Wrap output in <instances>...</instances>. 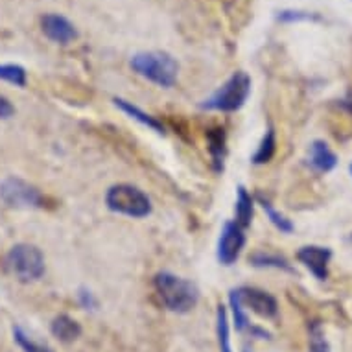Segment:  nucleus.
<instances>
[{
  "mask_svg": "<svg viewBox=\"0 0 352 352\" xmlns=\"http://www.w3.org/2000/svg\"><path fill=\"white\" fill-rule=\"evenodd\" d=\"M153 286H155L162 306L170 312H190L192 308H196L197 300H199V289L196 288V284L170 272L157 273L153 278Z\"/></svg>",
  "mask_w": 352,
  "mask_h": 352,
  "instance_id": "nucleus-1",
  "label": "nucleus"
},
{
  "mask_svg": "<svg viewBox=\"0 0 352 352\" xmlns=\"http://www.w3.org/2000/svg\"><path fill=\"white\" fill-rule=\"evenodd\" d=\"M131 69L144 80L151 81L159 87L170 89L175 85L179 76V63L172 54L162 50H150V52H137L131 56Z\"/></svg>",
  "mask_w": 352,
  "mask_h": 352,
  "instance_id": "nucleus-2",
  "label": "nucleus"
},
{
  "mask_svg": "<svg viewBox=\"0 0 352 352\" xmlns=\"http://www.w3.org/2000/svg\"><path fill=\"white\" fill-rule=\"evenodd\" d=\"M249 94H251V78L248 72L238 70L199 107L207 111H219V113H234L245 105Z\"/></svg>",
  "mask_w": 352,
  "mask_h": 352,
  "instance_id": "nucleus-3",
  "label": "nucleus"
},
{
  "mask_svg": "<svg viewBox=\"0 0 352 352\" xmlns=\"http://www.w3.org/2000/svg\"><path fill=\"white\" fill-rule=\"evenodd\" d=\"M105 205L109 210L127 218H146L151 214V199L133 185L120 183L111 186L105 194Z\"/></svg>",
  "mask_w": 352,
  "mask_h": 352,
  "instance_id": "nucleus-4",
  "label": "nucleus"
},
{
  "mask_svg": "<svg viewBox=\"0 0 352 352\" xmlns=\"http://www.w3.org/2000/svg\"><path fill=\"white\" fill-rule=\"evenodd\" d=\"M6 267L19 283H35L45 275L47 270L41 249L30 243H17L10 249L6 256Z\"/></svg>",
  "mask_w": 352,
  "mask_h": 352,
  "instance_id": "nucleus-5",
  "label": "nucleus"
},
{
  "mask_svg": "<svg viewBox=\"0 0 352 352\" xmlns=\"http://www.w3.org/2000/svg\"><path fill=\"white\" fill-rule=\"evenodd\" d=\"M0 199L13 208H43L47 203L37 186L19 177H8L0 183Z\"/></svg>",
  "mask_w": 352,
  "mask_h": 352,
  "instance_id": "nucleus-6",
  "label": "nucleus"
},
{
  "mask_svg": "<svg viewBox=\"0 0 352 352\" xmlns=\"http://www.w3.org/2000/svg\"><path fill=\"white\" fill-rule=\"evenodd\" d=\"M243 245H245V232L236 221H227L223 226V231L219 234L218 240V262L221 266H232L242 253Z\"/></svg>",
  "mask_w": 352,
  "mask_h": 352,
  "instance_id": "nucleus-7",
  "label": "nucleus"
},
{
  "mask_svg": "<svg viewBox=\"0 0 352 352\" xmlns=\"http://www.w3.org/2000/svg\"><path fill=\"white\" fill-rule=\"evenodd\" d=\"M236 292L242 306H248L249 310H253L260 318L272 319L277 316L278 305L277 299L272 294H267L260 288H251V286H242Z\"/></svg>",
  "mask_w": 352,
  "mask_h": 352,
  "instance_id": "nucleus-8",
  "label": "nucleus"
},
{
  "mask_svg": "<svg viewBox=\"0 0 352 352\" xmlns=\"http://www.w3.org/2000/svg\"><path fill=\"white\" fill-rule=\"evenodd\" d=\"M41 28L48 39L58 43V45H69L78 39V30L69 19L59 15V13H47L41 19Z\"/></svg>",
  "mask_w": 352,
  "mask_h": 352,
  "instance_id": "nucleus-9",
  "label": "nucleus"
},
{
  "mask_svg": "<svg viewBox=\"0 0 352 352\" xmlns=\"http://www.w3.org/2000/svg\"><path fill=\"white\" fill-rule=\"evenodd\" d=\"M330 256H332V251L329 248H319V245H305L297 253L299 262H302L319 280H327L329 277Z\"/></svg>",
  "mask_w": 352,
  "mask_h": 352,
  "instance_id": "nucleus-10",
  "label": "nucleus"
},
{
  "mask_svg": "<svg viewBox=\"0 0 352 352\" xmlns=\"http://www.w3.org/2000/svg\"><path fill=\"white\" fill-rule=\"evenodd\" d=\"M207 148L212 159V166L216 172H223V162L227 155V139L223 127H212L207 131Z\"/></svg>",
  "mask_w": 352,
  "mask_h": 352,
  "instance_id": "nucleus-11",
  "label": "nucleus"
},
{
  "mask_svg": "<svg viewBox=\"0 0 352 352\" xmlns=\"http://www.w3.org/2000/svg\"><path fill=\"white\" fill-rule=\"evenodd\" d=\"M338 164V157L323 140H316L310 146V166L319 173H327L334 170Z\"/></svg>",
  "mask_w": 352,
  "mask_h": 352,
  "instance_id": "nucleus-12",
  "label": "nucleus"
},
{
  "mask_svg": "<svg viewBox=\"0 0 352 352\" xmlns=\"http://www.w3.org/2000/svg\"><path fill=\"white\" fill-rule=\"evenodd\" d=\"M113 102H115V105L118 107V109L124 111V113H126L127 116H131L133 120L140 122L142 126L150 127V129H153V131H157V133H161V135H164V131H166L164 126H162L161 122L157 120L155 116L148 115V113H144V111L140 109V107H137V105L131 104V102H127V100L124 98H115Z\"/></svg>",
  "mask_w": 352,
  "mask_h": 352,
  "instance_id": "nucleus-13",
  "label": "nucleus"
},
{
  "mask_svg": "<svg viewBox=\"0 0 352 352\" xmlns=\"http://www.w3.org/2000/svg\"><path fill=\"white\" fill-rule=\"evenodd\" d=\"M50 330H52L54 338H58L61 343H72L81 336V324L65 314L54 319Z\"/></svg>",
  "mask_w": 352,
  "mask_h": 352,
  "instance_id": "nucleus-14",
  "label": "nucleus"
},
{
  "mask_svg": "<svg viewBox=\"0 0 352 352\" xmlns=\"http://www.w3.org/2000/svg\"><path fill=\"white\" fill-rule=\"evenodd\" d=\"M253 210H254V199L251 197L243 186H238V196H236V207H234V214H236L238 226L245 229V227L251 226L253 221Z\"/></svg>",
  "mask_w": 352,
  "mask_h": 352,
  "instance_id": "nucleus-15",
  "label": "nucleus"
},
{
  "mask_svg": "<svg viewBox=\"0 0 352 352\" xmlns=\"http://www.w3.org/2000/svg\"><path fill=\"white\" fill-rule=\"evenodd\" d=\"M249 262L254 267H275V270H284V272H294V267L289 266V262L284 256H278V254L273 253H264V251L251 254Z\"/></svg>",
  "mask_w": 352,
  "mask_h": 352,
  "instance_id": "nucleus-16",
  "label": "nucleus"
},
{
  "mask_svg": "<svg viewBox=\"0 0 352 352\" xmlns=\"http://www.w3.org/2000/svg\"><path fill=\"white\" fill-rule=\"evenodd\" d=\"M275 148H277L275 131L270 127V129L266 131V135H264L262 140H260L258 150H256V153H254L253 159H251L253 164H266V162L272 161L273 155H275Z\"/></svg>",
  "mask_w": 352,
  "mask_h": 352,
  "instance_id": "nucleus-17",
  "label": "nucleus"
},
{
  "mask_svg": "<svg viewBox=\"0 0 352 352\" xmlns=\"http://www.w3.org/2000/svg\"><path fill=\"white\" fill-rule=\"evenodd\" d=\"M218 341L219 351L221 352H232L231 349V332H229V318H227V308L223 305L218 306Z\"/></svg>",
  "mask_w": 352,
  "mask_h": 352,
  "instance_id": "nucleus-18",
  "label": "nucleus"
},
{
  "mask_svg": "<svg viewBox=\"0 0 352 352\" xmlns=\"http://www.w3.org/2000/svg\"><path fill=\"white\" fill-rule=\"evenodd\" d=\"M260 205H262V208H264V212L267 214V218H270V221H272L273 226L277 227L278 231L280 232H286V234H289V232L294 231V223L289 221L284 214L277 212L275 208L272 207V203L267 201V199H264V197H258Z\"/></svg>",
  "mask_w": 352,
  "mask_h": 352,
  "instance_id": "nucleus-19",
  "label": "nucleus"
},
{
  "mask_svg": "<svg viewBox=\"0 0 352 352\" xmlns=\"http://www.w3.org/2000/svg\"><path fill=\"white\" fill-rule=\"evenodd\" d=\"M308 334H310V352H330V345L324 338L323 327L319 321H312L308 324Z\"/></svg>",
  "mask_w": 352,
  "mask_h": 352,
  "instance_id": "nucleus-20",
  "label": "nucleus"
},
{
  "mask_svg": "<svg viewBox=\"0 0 352 352\" xmlns=\"http://www.w3.org/2000/svg\"><path fill=\"white\" fill-rule=\"evenodd\" d=\"M0 80L13 83L17 87H24L26 85V70L21 65H0Z\"/></svg>",
  "mask_w": 352,
  "mask_h": 352,
  "instance_id": "nucleus-21",
  "label": "nucleus"
},
{
  "mask_svg": "<svg viewBox=\"0 0 352 352\" xmlns=\"http://www.w3.org/2000/svg\"><path fill=\"white\" fill-rule=\"evenodd\" d=\"M13 336H15V341H17L19 346H21L24 352H54L52 349H48V346L41 345V343L32 340L21 327H15V329H13Z\"/></svg>",
  "mask_w": 352,
  "mask_h": 352,
  "instance_id": "nucleus-22",
  "label": "nucleus"
},
{
  "mask_svg": "<svg viewBox=\"0 0 352 352\" xmlns=\"http://www.w3.org/2000/svg\"><path fill=\"white\" fill-rule=\"evenodd\" d=\"M229 300H231L232 314H234V327H236L238 332H242V330L248 329V316L243 314L242 302H240L236 289H232L231 295H229Z\"/></svg>",
  "mask_w": 352,
  "mask_h": 352,
  "instance_id": "nucleus-23",
  "label": "nucleus"
},
{
  "mask_svg": "<svg viewBox=\"0 0 352 352\" xmlns=\"http://www.w3.org/2000/svg\"><path fill=\"white\" fill-rule=\"evenodd\" d=\"M277 21H280V23H305V21H319V17L314 13L299 12V10H283V12H278Z\"/></svg>",
  "mask_w": 352,
  "mask_h": 352,
  "instance_id": "nucleus-24",
  "label": "nucleus"
},
{
  "mask_svg": "<svg viewBox=\"0 0 352 352\" xmlns=\"http://www.w3.org/2000/svg\"><path fill=\"white\" fill-rule=\"evenodd\" d=\"M78 300H80V305L85 310H94L98 306V300H96L94 294L87 288H80V292H78Z\"/></svg>",
  "mask_w": 352,
  "mask_h": 352,
  "instance_id": "nucleus-25",
  "label": "nucleus"
},
{
  "mask_svg": "<svg viewBox=\"0 0 352 352\" xmlns=\"http://www.w3.org/2000/svg\"><path fill=\"white\" fill-rule=\"evenodd\" d=\"M15 115V107L12 105V102L4 96H0V120H8Z\"/></svg>",
  "mask_w": 352,
  "mask_h": 352,
  "instance_id": "nucleus-26",
  "label": "nucleus"
},
{
  "mask_svg": "<svg viewBox=\"0 0 352 352\" xmlns=\"http://www.w3.org/2000/svg\"><path fill=\"white\" fill-rule=\"evenodd\" d=\"M341 105H343V107H345V109L349 111V113H351V115H352V91L349 94H346V98L343 100V102H341Z\"/></svg>",
  "mask_w": 352,
  "mask_h": 352,
  "instance_id": "nucleus-27",
  "label": "nucleus"
},
{
  "mask_svg": "<svg viewBox=\"0 0 352 352\" xmlns=\"http://www.w3.org/2000/svg\"><path fill=\"white\" fill-rule=\"evenodd\" d=\"M351 173H352V164H351Z\"/></svg>",
  "mask_w": 352,
  "mask_h": 352,
  "instance_id": "nucleus-28",
  "label": "nucleus"
},
{
  "mask_svg": "<svg viewBox=\"0 0 352 352\" xmlns=\"http://www.w3.org/2000/svg\"><path fill=\"white\" fill-rule=\"evenodd\" d=\"M243 352H248V351H243Z\"/></svg>",
  "mask_w": 352,
  "mask_h": 352,
  "instance_id": "nucleus-29",
  "label": "nucleus"
}]
</instances>
